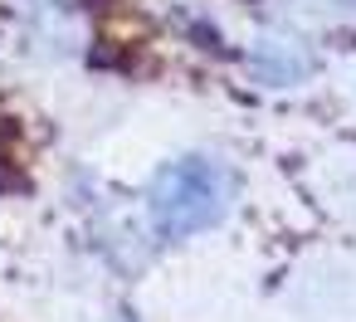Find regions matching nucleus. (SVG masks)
I'll list each match as a JSON object with an SVG mask.
<instances>
[{
	"mask_svg": "<svg viewBox=\"0 0 356 322\" xmlns=\"http://www.w3.org/2000/svg\"><path fill=\"white\" fill-rule=\"evenodd\" d=\"M147 210H152V225L166 239H191V234L210 230L229 210V176L210 156L166 161L156 171V181H152Z\"/></svg>",
	"mask_w": 356,
	"mask_h": 322,
	"instance_id": "f257e3e1",
	"label": "nucleus"
}]
</instances>
